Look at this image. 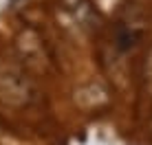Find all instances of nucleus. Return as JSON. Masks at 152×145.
Returning <instances> with one entry per match:
<instances>
[{"label": "nucleus", "instance_id": "obj_3", "mask_svg": "<svg viewBox=\"0 0 152 145\" xmlns=\"http://www.w3.org/2000/svg\"><path fill=\"white\" fill-rule=\"evenodd\" d=\"M18 49H20V55L27 59V64H31V62L42 64V62L46 59L44 51H42V42L33 31H24L18 38Z\"/></svg>", "mask_w": 152, "mask_h": 145}, {"label": "nucleus", "instance_id": "obj_1", "mask_svg": "<svg viewBox=\"0 0 152 145\" xmlns=\"http://www.w3.org/2000/svg\"><path fill=\"white\" fill-rule=\"evenodd\" d=\"M33 84L18 70H4L0 75V97L7 103L22 106L33 99Z\"/></svg>", "mask_w": 152, "mask_h": 145}, {"label": "nucleus", "instance_id": "obj_2", "mask_svg": "<svg viewBox=\"0 0 152 145\" xmlns=\"http://www.w3.org/2000/svg\"><path fill=\"white\" fill-rule=\"evenodd\" d=\"M64 11L71 15L75 22H80V27H95L93 22H97L99 15L95 11V7L91 4V0H60Z\"/></svg>", "mask_w": 152, "mask_h": 145}, {"label": "nucleus", "instance_id": "obj_4", "mask_svg": "<svg viewBox=\"0 0 152 145\" xmlns=\"http://www.w3.org/2000/svg\"><path fill=\"white\" fill-rule=\"evenodd\" d=\"M143 79H145V90H148L150 97H152V55H150V59L145 62V75H143Z\"/></svg>", "mask_w": 152, "mask_h": 145}]
</instances>
